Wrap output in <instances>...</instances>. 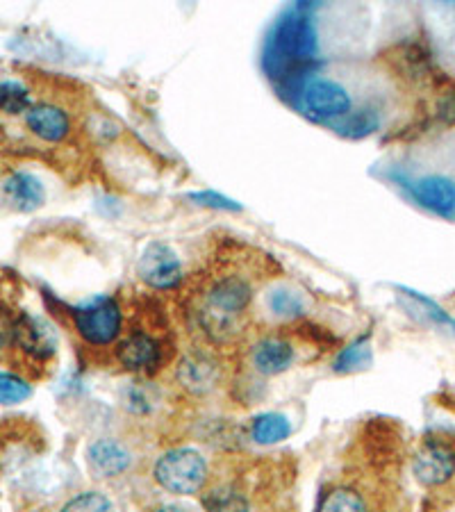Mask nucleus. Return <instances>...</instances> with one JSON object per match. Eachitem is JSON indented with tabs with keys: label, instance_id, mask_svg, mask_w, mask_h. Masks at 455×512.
Listing matches in <instances>:
<instances>
[{
	"label": "nucleus",
	"instance_id": "1a4fd4ad",
	"mask_svg": "<svg viewBox=\"0 0 455 512\" xmlns=\"http://www.w3.org/2000/svg\"><path fill=\"white\" fill-rule=\"evenodd\" d=\"M417 201L428 208L430 212L440 214V217H453L455 214V183L451 178L444 176H428L421 178L419 183L412 187Z\"/></svg>",
	"mask_w": 455,
	"mask_h": 512
},
{
	"label": "nucleus",
	"instance_id": "b1692460",
	"mask_svg": "<svg viewBox=\"0 0 455 512\" xmlns=\"http://www.w3.org/2000/svg\"><path fill=\"white\" fill-rule=\"evenodd\" d=\"M376 126H378V114L374 110H364L344 123V132L346 135L360 137V135H367V132H371Z\"/></svg>",
	"mask_w": 455,
	"mask_h": 512
},
{
	"label": "nucleus",
	"instance_id": "ddd939ff",
	"mask_svg": "<svg viewBox=\"0 0 455 512\" xmlns=\"http://www.w3.org/2000/svg\"><path fill=\"white\" fill-rule=\"evenodd\" d=\"M119 360L121 365L130 371H148L160 365L162 351L160 344H157L153 337L144 333L130 335L126 342L119 346Z\"/></svg>",
	"mask_w": 455,
	"mask_h": 512
},
{
	"label": "nucleus",
	"instance_id": "20e7f679",
	"mask_svg": "<svg viewBox=\"0 0 455 512\" xmlns=\"http://www.w3.org/2000/svg\"><path fill=\"white\" fill-rule=\"evenodd\" d=\"M139 276L146 285L157 289H169L180 283L182 278V264L176 251L169 249L167 244L153 242L146 246V251L139 258Z\"/></svg>",
	"mask_w": 455,
	"mask_h": 512
},
{
	"label": "nucleus",
	"instance_id": "bb28decb",
	"mask_svg": "<svg viewBox=\"0 0 455 512\" xmlns=\"http://www.w3.org/2000/svg\"><path fill=\"white\" fill-rule=\"evenodd\" d=\"M155 512H187V510H182V508H178V506H164V508L155 510Z\"/></svg>",
	"mask_w": 455,
	"mask_h": 512
},
{
	"label": "nucleus",
	"instance_id": "4468645a",
	"mask_svg": "<svg viewBox=\"0 0 455 512\" xmlns=\"http://www.w3.org/2000/svg\"><path fill=\"white\" fill-rule=\"evenodd\" d=\"M5 196L16 210L21 212H32L37 210L41 203H44V185L39 183V178L32 176L26 171H16L10 178L5 180Z\"/></svg>",
	"mask_w": 455,
	"mask_h": 512
},
{
	"label": "nucleus",
	"instance_id": "9d476101",
	"mask_svg": "<svg viewBox=\"0 0 455 512\" xmlns=\"http://www.w3.org/2000/svg\"><path fill=\"white\" fill-rule=\"evenodd\" d=\"M16 340L23 346V351L35 355V358H51L57 349L55 330L44 319L30 315L23 317L16 326Z\"/></svg>",
	"mask_w": 455,
	"mask_h": 512
},
{
	"label": "nucleus",
	"instance_id": "393cba45",
	"mask_svg": "<svg viewBox=\"0 0 455 512\" xmlns=\"http://www.w3.org/2000/svg\"><path fill=\"white\" fill-rule=\"evenodd\" d=\"M192 201H198L201 205H210V208H219V210H239V205L230 201L226 196H219L214 192H201V194H192L189 196Z\"/></svg>",
	"mask_w": 455,
	"mask_h": 512
},
{
	"label": "nucleus",
	"instance_id": "423d86ee",
	"mask_svg": "<svg viewBox=\"0 0 455 512\" xmlns=\"http://www.w3.org/2000/svg\"><path fill=\"white\" fill-rule=\"evenodd\" d=\"M305 107L317 119H339L349 112L351 96L335 80H312L305 89Z\"/></svg>",
	"mask_w": 455,
	"mask_h": 512
},
{
	"label": "nucleus",
	"instance_id": "aec40b11",
	"mask_svg": "<svg viewBox=\"0 0 455 512\" xmlns=\"http://www.w3.org/2000/svg\"><path fill=\"white\" fill-rule=\"evenodd\" d=\"M269 310L278 317H296L303 312V299L301 294L292 292V289H276L269 294Z\"/></svg>",
	"mask_w": 455,
	"mask_h": 512
},
{
	"label": "nucleus",
	"instance_id": "f3484780",
	"mask_svg": "<svg viewBox=\"0 0 455 512\" xmlns=\"http://www.w3.org/2000/svg\"><path fill=\"white\" fill-rule=\"evenodd\" d=\"M205 510L208 512H251V506L237 487L223 485L212 490L205 497Z\"/></svg>",
	"mask_w": 455,
	"mask_h": 512
},
{
	"label": "nucleus",
	"instance_id": "4be33fe9",
	"mask_svg": "<svg viewBox=\"0 0 455 512\" xmlns=\"http://www.w3.org/2000/svg\"><path fill=\"white\" fill-rule=\"evenodd\" d=\"M62 512H117L114 503L101 492H82L78 497H73Z\"/></svg>",
	"mask_w": 455,
	"mask_h": 512
},
{
	"label": "nucleus",
	"instance_id": "0eeeda50",
	"mask_svg": "<svg viewBox=\"0 0 455 512\" xmlns=\"http://www.w3.org/2000/svg\"><path fill=\"white\" fill-rule=\"evenodd\" d=\"M178 383L192 394H208L221 381L219 362L208 353L192 351L180 360L178 365Z\"/></svg>",
	"mask_w": 455,
	"mask_h": 512
},
{
	"label": "nucleus",
	"instance_id": "7ed1b4c3",
	"mask_svg": "<svg viewBox=\"0 0 455 512\" xmlns=\"http://www.w3.org/2000/svg\"><path fill=\"white\" fill-rule=\"evenodd\" d=\"M76 328L80 337L91 346H105L121 333V310L117 301L94 299L76 310Z\"/></svg>",
	"mask_w": 455,
	"mask_h": 512
},
{
	"label": "nucleus",
	"instance_id": "39448f33",
	"mask_svg": "<svg viewBox=\"0 0 455 512\" xmlns=\"http://www.w3.org/2000/svg\"><path fill=\"white\" fill-rule=\"evenodd\" d=\"M415 476L428 487L442 485L455 474V451L446 442L428 440L415 456Z\"/></svg>",
	"mask_w": 455,
	"mask_h": 512
},
{
	"label": "nucleus",
	"instance_id": "f8f14e48",
	"mask_svg": "<svg viewBox=\"0 0 455 512\" xmlns=\"http://www.w3.org/2000/svg\"><path fill=\"white\" fill-rule=\"evenodd\" d=\"M251 360H253V367L258 369L262 376H276L292 367L294 349L292 344H287L285 340L267 337V340L255 344Z\"/></svg>",
	"mask_w": 455,
	"mask_h": 512
},
{
	"label": "nucleus",
	"instance_id": "a878e982",
	"mask_svg": "<svg viewBox=\"0 0 455 512\" xmlns=\"http://www.w3.org/2000/svg\"><path fill=\"white\" fill-rule=\"evenodd\" d=\"M440 119L446 123H455V92L446 94L440 101Z\"/></svg>",
	"mask_w": 455,
	"mask_h": 512
},
{
	"label": "nucleus",
	"instance_id": "2eb2a0df",
	"mask_svg": "<svg viewBox=\"0 0 455 512\" xmlns=\"http://www.w3.org/2000/svg\"><path fill=\"white\" fill-rule=\"evenodd\" d=\"M292 433V424L285 415H278V412H267V415H260L253 419L251 435L258 444H278L283 442Z\"/></svg>",
	"mask_w": 455,
	"mask_h": 512
},
{
	"label": "nucleus",
	"instance_id": "5701e85b",
	"mask_svg": "<svg viewBox=\"0 0 455 512\" xmlns=\"http://www.w3.org/2000/svg\"><path fill=\"white\" fill-rule=\"evenodd\" d=\"M369 358H371L369 346L364 342H358V344H353V346H349V349H344L342 353H339V358L335 362V369L337 371L362 369L369 362Z\"/></svg>",
	"mask_w": 455,
	"mask_h": 512
},
{
	"label": "nucleus",
	"instance_id": "a211bd4d",
	"mask_svg": "<svg viewBox=\"0 0 455 512\" xmlns=\"http://www.w3.org/2000/svg\"><path fill=\"white\" fill-rule=\"evenodd\" d=\"M30 107H32L30 92L21 85V82L7 80L0 85V112L16 117V114H23V112L28 114Z\"/></svg>",
	"mask_w": 455,
	"mask_h": 512
},
{
	"label": "nucleus",
	"instance_id": "f257e3e1",
	"mask_svg": "<svg viewBox=\"0 0 455 512\" xmlns=\"http://www.w3.org/2000/svg\"><path fill=\"white\" fill-rule=\"evenodd\" d=\"M153 474L171 494H196L208 481V465L194 449H173L155 462Z\"/></svg>",
	"mask_w": 455,
	"mask_h": 512
},
{
	"label": "nucleus",
	"instance_id": "f03ea898",
	"mask_svg": "<svg viewBox=\"0 0 455 512\" xmlns=\"http://www.w3.org/2000/svg\"><path fill=\"white\" fill-rule=\"evenodd\" d=\"M251 296V287L242 278H226L214 285L208 299V312H205V324L210 333H235V319L248 308Z\"/></svg>",
	"mask_w": 455,
	"mask_h": 512
},
{
	"label": "nucleus",
	"instance_id": "9b49d317",
	"mask_svg": "<svg viewBox=\"0 0 455 512\" xmlns=\"http://www.w3.org/2000/svg\"><path fill=\"white\" fill-rule=\"evenodd\" d=\"M26 123L44 142H62L69 135V117H66V112L48 103L32 105L26 114Z\"/></svg>",
	"mask_w": 455,
	"mask_h": 512
},
{
	"label": "nucleus",
	"instance_id": "6e6552de",
	"mask_svg": "<svg viewBox=\"0 0 455 512\" xmlns=\"http://www.w3.org/2000/svg\"><path fill=\"white\" fill-rule=\"evenodd\" d=\"M89 469L101 478H112L128 472L132 465V453L121 440L114 437H101L91 442L87 449Z\"/></svg>",
	"mask_w": 455,
	"mask_h": 512
},
{
	"label": "nucleus",
	"instance_id": "6ab92c4d",
	"mask_svg": "<svg viewBox=\"0 0 455 512\" xmlns=\"http://www.w3.org/2000/svg\"><path fill=\"white\" fill-rule=\"evenodd\" d=\"M319 512H367V506H364L358 492L337 487V490L326 494L319 506Z\"/></svg>",
	"mask_w": 455,
	"mask_h": 512
},
{
	"label": "nucleus",
	"instance_id": "412c9836",
	"mask_svg": "<svg viewBox=\"0 0 455 512\" xmlns=\"http://www.w3.org/2000/svg\"><path fill=\"white\" fill-rule=\"evenodd\" d=\"M32 387L23 378L14 374H0V403L3 406H16V403L28 401Z\"/></svg>",
	"mask_w": 455,
	"mask_h": 512
},
{
	"label": "nucleus",
	"instance_id": "dca6fc26",
	"mask_svg": "<svg viewBox=\"0 0 455 512\" xmlns=\"http://www.w3.org/2000/svg\"><path fill=\"white\" fill-rule=\"evenodd\" d=\"M121 403L132 415H148L157 406V390L148 383H126L121 390Z\"/></svg>",
	"mask_w": 455,
	"mask_h": 512
}]
</instances>
